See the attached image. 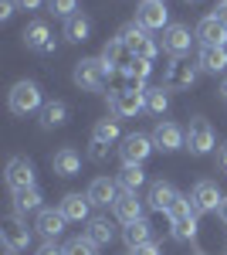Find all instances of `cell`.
I'll use <instances>...</instances> for the list:
<instances>
[{
    "mask_svg": "<svg viewBox=\"0 0 227 255\" xmlns=\"http://www.w3.org/2000/svg\"><path fill=\"white\" fill-rule=\"evenodd\" d=\"M34 109H44V106H41V89L27 79L17 82V85L10 89V113L27 116V113H34Z\"/></svg>",
    "mask_w": 227,
    "mask_h": 255,
    "instance_id": "obj_4",
    "label": "cell"
},
{
    "mask_svg": "<svg viewBox=\"0 0 227 255\" xmlns=\"http://www.w3.org/2000/svg\"><path fill=\"white\" fill-rule=\"evenodd\" d=\"M190 44H193V38H190V27H183V24H170L163 31V51H170L173 58H183Z\"/></svg>",
    "mask_w": 227,
    "mask_h": 255,
    "instance_id": "obj_13",
    "label": "cell"
},
{
    "mask_svg": "<svg viewBox=\"0 0 227 255\" xmlns=\"http://www.w3.org/2000/svg\"><path fill=\"white\" fill-rule=\"evenodd\" d=\"M65 38L72 41V44H78V41H88V38H92V20L81 17V14H72V17L65 20Z\"/></svg>",
    "mask_w": 227,
    "mask_h": 255,
    "instance_id": "obj_25",
    "label": "cell"
},
{
    "mask_svg": "<svg viewBox=\"0 0 227 255\" xmlns=\"http://www.w3.org/2000/svg\"><path fill=\"white\" fill-rule=\"evenodd\" d=\"M133 58L136 55L129 51V44L122 38H112L102 48V61H105V68H109V75H112V72H126V68L133 65Z\"/></svg>",
    "mask_w": 227,
    "mask_h": 255,
    "instance_id": "obj_11",
    "label": "cell"
},
{
    "mask_svg": "<svg viewBox=\"0 0 227 255\" xmlns=\"http://www.w3.org/2000/svg\"><path fill=\"white\" fill-rule=\"evenodd\" d=\"M214 17H217V20H221V24L227 27V0H221V3H217V10H214Z\"/></svg>",
    "mask_w": 227,
    "mask_h": 255,
    "instance_id": "obj_40",
    "label": "cell"
},
{
    "mask_svg": "<svg viewBox=\"0 0 227 255\" xmlns=\"http://www.w3.org/2000/svg\"><path fill=\"white\" fill-rule=\"evenodd\" d=\"M65 255H95V245L88 238H72V242L65 245Z\"/></svg>",
    "mask_w": 227,
    "mask_h": 255,
    "instance_id": "obj_34",
    "label": "cell"
},
{
    "mask_svg": "<svg viewBox=\"0 0 227 255\" xmlns=\"http://www.w3.org/2000/svg\"><path fill=\"white\" fill-rule=\"evenodd\" d=\"M197 82V65H190L187 58H176L166 68V79H163V85L166 89H190Z\"/></svg>",
    "mask_w": 227,
    "mask_h": 255,
    "instance_id": "obj_15",
    "label": "cell"
},
{
    "mask_svg": "<svg viewBox=\"0 0 227 255\" xmlns=\"http://www.w3.org/2000/svg\"><path fill=\"white\" fill-rule=\"evenodd\" d=\"M105 75H109V68L102 58H81L75 65V85L85 92H98L105 85Z\"/></svg>",
    "mask_w": 227,
    "mask_h": 255,
    "instance_id": "obj_3",
    "label": "cell"
},
{
    "mask_svg": "<svg viewBox=\"0 0 227 255\" xmlns=\"http://www.w3.org/2000/svg\"><path fill=\"white\" fill-rule=\"evenodd\" d=\"M88 201L92 204H115L119 201V180H109V177H95L88 184Z\"/></svg>",
    "mask_w": 227,
    "mask_h": 255,
    "instance_id": "obj_18",
    "label": "cell"
},
{
    "mask_svg": "<svg viewBox=\"0 0 227 255\" xmlns=\"http://www.w3.org/2000/svg\"><path fill=\"white\" fill-rule=\"evenodd\" d=\"M109 146H112V143H98V139H92V150H88V157H92L95 163L109 160Z\"/></svg>",
    "mask_w": 227,
    "mask_h": 255,
    "instance_id": "obj_36",
    "label": "cell"
},
{
    "mask_svg": "<svg viewBox=\"0 0 227 255\" xmlns=\"http://www.w3.org/2000/svg\"><path fill=\"white\" fill-rule=\"evenodd\" d=\"M7 184H10V191L34 187V167H31V160H24V157L10 160V163H7Z\"/></svg>",
    "mask_w": 227,
    "mask_h": 255,
    "instance_id": "obj_17",
    "label": "cell"
},
{
    "mask_svg": "<svg viewBox=\"0 0 227 255\" xmlns=\"http://www.w3.org/2000/svg\"><path fill=\"white\" fill-rule=\"evenodd\" d=\"M122 238H126V245H129V249H139V245H146V242H150V221L143 218V221H133V225H126V228H122Z\"/></svg>",
    "mask_w": 227,
    "mask_h": 255,
    "instance_id": "obj_28",
    "label": "cell"
},
{
    "mask_svg": "<svg viewBox=\"0 0 227 255\" xmlns=\"http://www.w3.org/2000/svg\"><path fill=\"white\" fill-rule=\"evenodd\" d=\"M58 211L68 218V221H88L92 201H88V194H65V201H61Z\"/></svg>",
    "mask_w": 227,
    "mask_h": 255,
    "instance_id": "obj_22",
    "label": "cell"
},
{
    "mask_svg": "<svg viewBox=\"0 0 227 255\" xmlns=\"http://www.w3.org/2000/svg\"><path fill=\"white\" fill-rule=\"evenodd\" d=\"M65 225H68V218L61 215V211H48V208H41V211H38V221H34V228H38L48 242L61 235V232H65Z\"/></svg>",
    "mask_w": 227,
    "mask_h": 255,
    "instance_id": "obj_21",
    "label": "cell"
},
{
    "mask_svg": "<svg viewBox=\"0 0 227 255\" xmlns=\"http://www.w3.org/2000/svg\"><path fill=\"white\" fill-rule=\"evenodd\" d=\"M214 143H217V136H214V126H210L207 119H193L187 129V150L190 153H197V157H204V153H210L214 150Z\"/></svg>",
    "mask_w": 227,
    "mask_h": 255,
    "instance_id": "obj_7",
    "label": "cell"
},
{
    "mask_svg": "<svg viewBox=\"0 0 227 255\" xmlns=\"http://www.w3.org/2000/svg\"><path fill=\"white\" fill-rule=\"evenodd\" d=\"M85 238L92 242L95 249H102V245H109V242H112V225H109L105 218H88V228H85Z\"/></svg>",
    "mask_w": 227,
    "mask_h": 255,
    "instance_id": "obj_26",
    "label": "cell"
},
{
    "mask_svg": "<svg viewBox=\"0 0 227 255\" xmlns=\"http://www.w3.org/2000/svg\"><path fill=\"white\" fill-rule=\"evenodd\" d=\"M217 215H221V218H224V221H227V197H224V201H221V208H217Z\"/></svg>",
    "mask_w": 227,
    "mask_h": 255,
    "instance_id": "obj_43",
    "label": "cell"
},
{
    "mask_svg": "<svg viewBox=\"0 0 227 255\" xmlns=\"http://www.w3.org/2000/svg\"><path fill=\"white\" fill-rule=\"evenodd\" d=\"M187 3H197V0H187Z\"/></svg>",
    "mask_w": 227,
    "mask_h": 255,
    "instance_id": "obj_45",
    "label": "cell"
},
{
    "mask_svg": "<svg viewBox=\"0 0 227 255\" xmlns=\"http://www.w3.org/2000/svg\"><path fill=\"white\" fill-rule=\"evenodd\" d=\"M14 7H17V0H0V20H7L14 14Z\"/></svg>",
    "mask_w": 227,
    "mask_h": 255,
    "instance_id": "obj_38",
    "label": "cell"
},
{
    "mask_svg": "<svg viewBox=\"0 0 227 255\" xmlns=\"http://www.w3.org/2000/svg\"><path fill=\"white\" fill-rule=\"evenodd\" d=\"M221 201H224V194H221V187H217L214 180H197L193 191H190V204H193V211H200V215L217 211Z\"/></svg>",
    "mask_w": 227,
    "mask_h": 255,
    "instance_id": "obj_9",
    "label": "cell"
},
{
    "mask_svg": "<svg viewBox=\"0 0 227 255\" xmlns=\"http://www.w3.org/2000/svg\"><path fill=\"white\" fill-rule=\"evenodd\" d=\"M217 167L227 174V143H224V150H221V157H217Z\"/></svg>",
    "mask_w": 227,
    "mask_h": 255,
    "instance_id": "obj_42",
    "label": "cell"
},
{
    "mask_svg": "<svg viewBox=\"0 0 227 255\" xmlns=\"http://www.w3.org/2000/svg\"><path fill=\"white\" fill-rule=\"evenodd\" d=\"M170 225H173V238L176 242H193L197 238V211H193L190 197H180L170 208Z\"/></svg>",
    "mask_w": 227,
    "mask_h": 255,
    "instance_id": "obj_1",
    "label": "cell"
},
{
    "mask_svg": "<svg viewBox=\"0 0 227 255\" xmlns=\"http://www.w3.org/2000/svg\"><path fill=\"white\" fill-rule=\"evenodd\" d=\"M152 136H143V133H133V136L122 139V146H119V160L126 163V167H139L143 160L152 153Z\"/></svg>",
    "mask_w": 227,
    "mask_h": 255,
    "instance_id": "obj_6",
    "label": "cell"
},
{
    "mask_svg": "<svg viewBox=\"0 0 227 255\" xmlns=\"http://www.w3.org/2000/svg\"><path fill=\"white\" fill-rule=\"evenodd\" d=\"M152 143H156L163 153H173V150L187 146V133H183L176 123H159V126L152 129Z\"/></svg>",
    "mask_w": 227,
    "mask_h": 255,
    "instance_id": "obj_12",
    "label": "cell"
},
{
    "mask_svg": "<svg viewBox=\"0 0 227 255\" xmlns=\"http://www.w3.org/2000/svg\"><path fill=\"white\" fill-rule=\"evenodd\" d=\"M221 96H224V99H227V79H224V85H221Z\"/></svg>",
    "mask_w": 227,
    "mask_h": 255,
    "instance_id": "obj_44",
    "label": "cell"
},
{
    "mask_svg": "<svg viewBox=\"0 0 227 255\" xmlns=\"http://www.w3.org/2000/svg\"><path fill=\"white\" fill-rule=\"evenodd\" d=\"M14 204H17V211H41V191L20 187V191H14Z\"/></svg>",
    "mask_w": 227,
    "mask_h": 255,
    "instance_id": "obj_29",
    "label": "cell"
},
{
    "mask_svg": "<svg viewBox=\"0 0 227 255\" xmlns=\"http://www.w3.org/2000/svg\"><path fill=\"white\" fill-rule=\"evenodd\" d=\"M17 7H24V10H34V7H41V0H17Z\"/></svg>",
    "mask_w": 227,
    "mask_h": 255,
    "instance_id": "obj_41",
    "label": "cell"
},
{
    "mask_svg": "<svg viewBox=\"0 0 227 255\" xmlns=\"http://www.w3.org/2000/svg\"><path fill=\"white\" fill-rule=\"evenodd\" d=\"M92 139H98V143H115L119 139V123L115 119H98L92 129Z\"/></svg>",
    "mask_w": 227,
    "mask_h": 255,
    "instance_id": "obj_32",
    "label": "cell"
},
{
    "mask_svg": "<svg viewBox=\"0 0 227 255\" xmlns=\"http://www.w3.org/2000/svg\"><path fill=\"white\" fill-rule=\"evenodd\" d=\"M146 109L163 116L170 109V96H166V85H156V89H146Z\"/></svg>",
    "mask_w": 227,
    "mask_h": 255,
    "instance_id": "obj_30",
    "label": "cell"
},
{
    "mask_svg": "<svg viewBox=\"0 0 227 255\" xmlns=\"http://www.w3.org/2000/svg\"><path fill=\"white\" fill-rule=\"evenodd\" d=\"M0 238H3V245H7L10 252H20V249H27V242H31V228L20 221V215H7L0 221Z\"/></svg>",
    "mask_w": 227,
    "mask_h": 255,
    "instance_id": "obj_10",
    "label": "cell"
},
{
    "mask_svg": "<svg viewBox=\"0 0 227 255\" xmlns=\"http://www.w3.org/2000/svg\"><path fill=\"white\" fill-rule=\"evenodd\" d=\"M197 41L207 44V48H227V27L210 14V17H204L197 24Z\"/></svg>",
    "mask_w": 227,
    "mask_h": 255,
    "instance_id": "obj_14",
    "label": "cell"
},
{
    "mask_svg": "<svg viewBox=\"0 0 227 255\" xmlns=\"http://www.w3.org/2000/svg\"><path fill=\"white\" fill-rule=\"evenodd\" d=\"M48 7H51L55 14H61V17L68 20L72 14H75V7H78V3H75V0H48Z\"/></svg>",
    "mask_w": 227,
    "mask_h": 255,
    "instance_id": "obj_35",
    "label": "cell"
},
{
    "mask_svg": "<svg viewBox=\"0 0 227 255\" xmlns=\"http://www.w3.org/2000/svg\"><path fill=\"white\" fill-rule=\"evenodd\" d=\"M197 68H204V72H210V75L224 72V68H227V48H207V44H200Z\"/></svg>",
    "mask_w": 227,
    "mask_h": 255,
    "instance_id": "obj_23",
    "label": "cell"
},
{
    "mask_svg": "<svg viewBox=\"0 0 227 255\" xmlns=\"http://www.w3.org/2000/svg\"><path fill=\"white\" fill-rule=\"evenodd\" d=\"M150 72H152V61H146V58H133V65L126 68V75L129 79H139V82L150 79Z\"/></svg>",
    "mask_w": 227,
    "mask_h": 255,
    "instance_id": "obj_33",
    "label": "cell"
},
{
    "mask_svg": "<svg viewBox=\"0 0 227 255\" xmlns=\"http://www.w3.org/2000/svg\"><path fill=\"white\" fill-rule=\"evenodd\" d=\"M119 38L129 44V51H133L136 58H146V61H152L156 55H159V44L150 38V31L146 27H139V24H126L122 31H119Z\"/></svg>",
    "mask_w": 227,
    "mask_h": 255,
    "instance_id": "obj_2",
    "label": "cell"
},
{
    "mask_svg": "<svg viewBox=\"0 0 227 255\" xmlns=\"http://www.w3.org/2000/svg\"><path fill=\"white\" fill-rule=\"evenodd\" d=\"M51 167H55L58 177H75L81 170V157H78L72 146H65V150H58L55 157H51Z\"/></svg>",
    "mask_w": 227,
    "mask_h": 255,
    "instance_id": "obj_24",
    "label": "cell"
},
{
    "mask_svg": "<svg viewBox=\"0 0 227 255\" xmlns=\"http://www.w3.org/2000/svg\"><path fill=\"white\" fill-rule=\"evenodd\" d=\"M24 44H27L31 51L48 55V51L55 48V38H51V31H48V24H44V20H34V24H27V27H24Z\"/></svg>",
    "mask_w": 227,
    "mask_h": 255,
    "instance_id": "obj_16",
    "label": "cell"
},
{
    "mask_svg": "<svg viewBox=\"0 0 227 255\" xmlns=\"http://www.w3.org/2000/svg\"><path fill=\"white\" fill-rule=\"evenodd\" d=\"M166 20H170V10H166L163 0H143L139 10H136V24L146 27V31H166L170 27Z\"/></svg>",
    "mask_w": 227,
    "mask_h": 255,
    "instance_id": "obj_5",
    "label": "cell"
},
{
    "mask_svg": "<svg viewBox=\"0 0 227 255\" xmlns=\"http://www.w3.org/2000/svg\"><path fill=\"white\" fill-rule=\"evenodd\" d=\"M115 180H119L122 191H133V194H136V191L146 184V174H143V167H122V174L115 177Z\"/></svg>",
    "mask_w": 227,
    "mask_h": 255,
    "instance_id": "obj_31",
    "label": "cell"
},
{
    "mask_svg": "<svg viewBox=\"0 0 227 255\" xmlns=\"http://www.w3.org/2000/svg\"><path fill=\"white\" fill-rule=\"evenodd\" d=\"M38 255H65V249H58L55 242H44V245L38 249Z\"/></svg>",
    "mask_w": 227,
    "mask_h": 255,
    "instance_id": "obj_39",
    "label": "cell"
},
{
    "mask_svg": "<svg viewBox=\"0 0 227 255\" xmlns=\"http://www.w3.org/2000/svg\"><path fill=\"white\" fill-rule=\"evenodd\" d=\"M180 197H183V194H176V187H173V184L156 180V184L150 187V208H152V211H166V215H170V208L180 201Z\"/></svg>",
    "mask_w": 227,
    "mask_h": 255,
    "instance_id": "obj_19",
    "label": "cell"
},
{
    "mask_svg": "<svg viewBox=\"0 0 227 255\" xmlns=\"http://www.w3.org/2000/svg\"><path fill=\"white\" fill-rule=\"evenodd\" d=\"M115 208V218L122 221V225H133V221H143V201L133 194V191H126V194H119V201L112 204Z\"/></svg>",
    "mask_w": 227,
    "mask_h": 255,
    "instance_id": "obj_20",
    "label": "cell"
},
{
    "mask_svg": "<svg viewBox=\"0 0 227 255\" xmlns=\"http://www.w3.org/2000/svg\"><path fill=\"white\" fill-rule=\"evenodd\" d=\"M109 109H112L119 119L139 116L146 109V92H136V89H119L112 99H109Z\"/></svg>",
    "mask_w": 227,
    "mask_h": 255,
    "instance_id": "obj_8",
    "label": "cell"
},
{
    "mask_svg": "<svg viewBox=\"0 0 227 255\" xmlns=\"http://www.w3.org/2000/svg\"><path fill=\"white\" fill-rule=\"evenodd\" d=\"M133 255H163V252H159V245H152V242H146V245H139V249H133Z\"/></svg>",
    "mask_w": 227,
    "mask_h": 255,
    "instance_id": "obj_37",
    "label": "cell"
},
{
    "mask_svg": "<svg viewBox=\"0 0 227 255\" xmlns=\"http://www.w3.org/2000/svg\"><path fill=\"white\" fill-rule=\"evenodd\" d=\"M65 119H68V106L65 102H48L44 109H41V126L44 129H55V126H65Z\"/></svg>",
    "mask_w": 227,
    "mask_h": 255,
    "instance_id": "obj_27",
    "label": "cell"
}]
</instances>
